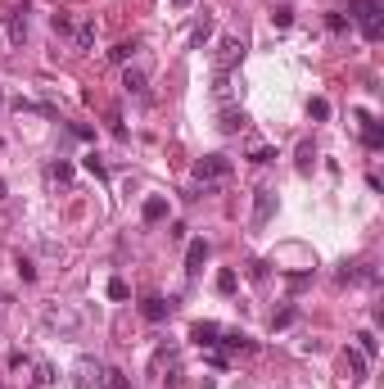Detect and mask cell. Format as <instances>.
<instances>
[{
  "label": "cell",
  "mask_w": 384,
  "mask_h": 389,
  "mask_svg": "<svg viewBox=\"0 0 384 389\" xmlns=\"http://www.w3.org/2000/svg\"><path fill=\"white\" fill-rule=\"evenodd\" d=\"M348 19L357 23V32L366 41H380L384 36V5L380 0H348Z\"/></svg>",
  "instance_id": "obj_1"
},
{
  "label": "cell",
  "mask_w": 384,
  "mask_h": 389,
  "mask_svg": "<svg viewBox=\"0 0 384 389\" xmlns=\"http://www.w3.org/2000/svg\"><path fill=\"white\" fill-rule=\"evenodd\" d=\"M230 177V159L226 154H204V159L195 163V181L199 186H217V181H226Z\"/></svg>",
  "instance_id": "obj_2"
},
{
  "label": "cell",
  "mask_w": 384,
  "mask_h": 389,
  "mask_svg": "<svg viewBox=\"0 0 384 389\" xmlns=\"http://www.w3.org/2000/svg\"><path fill=\"white\" fill-rule=\"evenodd\" d=\"M240 54H244V41H240V36H221V41H217V54H213L217 73H230V68L240 64Z\"/></svg>",
  "instance_id": "obj_3"
},
{
  "label": "cell",
  "mask_w": 384,
  "mask_h": 389,
  "mask_svg": "<svg viewBox=\"0 0 384 389\" xmlns=\"http://www.w3.org/2000/svg\"><path fill=\"white\" fill-rule=\"evenodd\" d=\"M68 36H73V50L77 54H91V50H95V19H77Z\"/></svg>",
  "instance_id": "obj_4"
},
{
  "label": "cell",
  "mask_w": 384,
  "mask_h": 389,
  "mask_svg": "<svg viewBox=\"0 0 384 389\" xmlns=\"http://www.w3.org/2000/svg\"><path fill=\"white\" fill-rule=\"evenodd\" d=\"M95 380H99V367L91 362V357H82V362L73 367V389H91Z\"/></svg>",
  "instance_id": "obj_5"
},
{
  "label": "cell",
  "mask_w": 384,
  "mask_h": 389,
  "mask_svg": "<svg viewBox=\"0 0 384 389\" xmlns=\"http://www.w3.org/2000/svg\"><path fill=\"white\" fill-rule=\"evenodd\" d=\"M272 213H276V190H267V186H263V190H258V204H253V227H263Z\"/></svg>",
  "instance_id": "obj_6"
},
{
  "label": "cell",
  "mask_w": 384,
  "mask_h": 389,
  "mask_svg": "<svg viewBox=\"0 0 384 389\" xmlns=\"http://www.w3.org/2000/svg\"><path fill=\"white\" fill-rule=\"evenodd\" d=\"M217 335H221L217 322H195V331H190V340H195L199 348H213V344H217Z\"/></svg>",
  "instance_id": "obj_7"
},
{
  "label": "cell",
  "mask_w": 384,
  "mask_h": 389,
  "mask_svg": "<svg viewBox=\"0 0 384 389\" xmlns=\"http://www.w3.org/2000/svg\"><path fill=\"white\" fill-rule=\"evenodd\" d=\"M204 258H208V245H204V240H190V249H186V271L190 276L204 271Z\"/></svg>",
  "instance_id": "obj_8"
},
{
  "label": "cell",
  "mask_w": 384,
  "mask_h": 389,
  "mask_svg": "<svg viewBox=\"0 0 384 389\" xmlns=\"http://www.w3.org/2000/svg\"><path fill=\"white\" fill-rule=\"evenodd\" d=\"M141 217H145V222H163V217H167V199H163V194H149L145 208H141Z\"/></svg>",
  "instance_id": "obj_9"
},
{
  "label": "cell",
  "mask_w": 384,
  "mask_h": 389,
  "mask_svg": "<svg viewBox=\"0 0 384 389\" xmlns=\"http://www.w3.org/2000/svg\"><path fill=\"white\" fill-rule=\"evenodd\" d=\"M27 389H55V367H50V362H36L32 367V385Z\"/></svg>",
  "instance_id": "obj_10"
},
{
  "label": "cell",
  "mask_w": 384,
  "mask_h": 389,
  "mask_svg": "<svg viewBox=\"0 0 384 389\" xmlns=\"http://www.w3.org/2000/svg\"><path fill=\"white\" fill-rule=\"evenodd\" d=\"M141 313H145V322H163V317H167V303L158 299V294H149V299L141 303Z\"/></svg>",
  "instance_id": "obj_11"
},
{
  "label": "cell",
  "mask_w": 384,
  "mask_h": 389,
  "mask_svg": "<svg viewBox=\"0 0 384 389\" xmlns=\"http://www.w3.org/2000/svg\"><path fill=\"white\" fill-rule=\"evenodd\" d=\"M344 367H348L352 380H366V357L357 353V348H348V353H344Z\"/></svg>",
  "instance_id": "obj_12"
},
{
  "label": "cell",
  "mask_w": 384,
  "mask_h": 389,
  "mask_svg": "<svg viewBox=\"0 0 384 389\" xmlns=\"http://www.w3.org/2000/svg\"><path fill=\"white\" fill-rule=\"evenodd\" d=\"M213 96H217L221 104H226V100H235V77H230V73H217V87H213Z\"/></svg>",
  "instance_id": "obj_13"
},
{
  "label": "cell",
  "mask_w": 384,
  "mask_h": 389,
  "mask_svg": "<svg viewBox=\"0 0 384 389\" xmlns=\"http://www.w3.org/2000/svg\"><path fill=\"white\" fill-rule=\"evenodd\" d=\"M122 87L132 91V96H145V73L141 68H127V73H122Z\"/></svg>",
  "instance_id": "obj_14"
},
{
  "label": "cell",
  "mask_w": 384,
  "mask_h": 389,
  "mask_svg": "<svg viewBox=\"0 0 384 389\" xmlns=\"http://www.w3.org/2000/svg\"><path fill=\"white\" fill-rule=\"evenodd\" d=\"M249 127V118H244L240 109H226V113H221V131H244Z\"/></svg>",
  "instance_id": "obj_15"
},
{
  "label": "cell",
  "mask_w": 384,
  "mask_h": 389,
  "mask_svg": "<svg viewBox=\"0 0 384 389\" xmlns=\"http://www.w3.org/2000/svg\"><path fill=\"white\" fill-rule=\"evenodd\" d=\"M217 344H226V348H240V353H249V348H253V340H249V335H240V331H226V340H217Z\"/></svg>",
  "instance_id": "obj_16"
},
{
  "label": "cell",
  "mask_w": 384,
  "mask_h": 389,
  "mask_svg": "<svg viewBox=\"0 0 384 389\" xmlns=\"http://www.w3.org/2000/svg\"><path fill=\"white\" fill-rule=\"evenodd\" d=\"M99 389H127V376H122V371H99Z\"/></svg>",
  "instance_id": "obj_17"
},
{
  "label": "cell",
  "mask_w": 384,
  "mask_h": 389,
  "mask_svg": "<svg viewBox=\"0 0 384 389\" xmlns=\"http://www.w3.org/2000/svg\"><path fill=\"white\" fill-rule=\"evenodd\" d=\"M45 326H64V331H73L77 317H73V313H59V308H50V313H45Z\"/></svg>",
  "instance_id": "obj_18"
},
{
  "label": "cell",
  "mask_w": 384,
  "mask_h": 389,
  "mask_svg": "<svg viewBox=\"0 0 384 389\" xmlns=\"http://www.w3.org/2000/svg\"><path fill=\"white\" fill-rule=\"evenodd\" d=\"M375 348H380V340H375L371 331H362V335H357V353H362V357H375Z\"/></svg>",
  "instance_id": "obj_19"
},
{
  "label": "cell",
  "mask_w": 384,
  "mask_h": 389,
  "mask_svg": "<svg viewBox=\"0 0 384 389\" xmlns=\"http://www.w3.org/2000/svg\"><path fill=\"white\" fill-rule=\"evenodd\" d=\"M10 36H14V41H27V14H14V23H10Z\"/></svg>",
  "instance_id": "obj_20"
},
{
  "label": "cell",
  "mask_w": 384,
  "mask_h": 389,
  "mask_svg": "<svg viewBox=\"0 0 384 389\" xmlns=\"http://www.w3.org/2000/svg\"><path fill=\"white\" fill-rule=\"evenodd\" d=\"M307 113H312L317 122H326V118H330V100H321V96H317V100H307Z\"/></svg>",
  "instance_id": "obj_21"
},
{
  "label": "cell",
  "mask_w": 384,
  "mask_h": 389,
  "mask_svg": "<svg viewBox=\"0 0 384 389\" xmlns=\"http://www.w3.org/2000/svg\"><path fill=\"white\" fill-rule=\"evenodd\" d=\"M132 50H136V41H122V45H113V50H109V59H113V64H127Z\"/></svg>",
  "instance_id": "obj_22"
},
{
  "label": "cell",
  "mask_w": 384,
  "mask_h": 389,
  "mask_svg": "<svg viewBox=\"0 0 384 389\" xmlns=\"http://www.w3.org/2000/svg\"><path fill=\"white\" fill-rule=\"evenodd\" d=\"M312 159H317V150H312V141H303V145H298V173H307Z\"/></svg>",
  "instance_id": "obj_23"
},
{
  "label": "cell",
  "mask_w": 384,
  "mask_h": 389,
  "mask_svg": "<svg viewBox=\"0 0 384 389\" xmlns=\"http://www.w3.org/2000/svg\"><path fill=\"white\" fill-rule=\"evenodd\" d=\"M217 290H221V294H235V271H230V267L217 271Z\"/></svg>",
  "instance_id": "obj_24"
},
{
  "label": "cell",
  "mask_w": 384,
  "mask_h": 389,
  "mask_svg": "<svg viewBox=\"0 0 384 389\" xmlns=\"http://www.w3.org/2000/svg\"><path fill=\"white\" fill-rule=\"evenodd\" d=\"M289 322H294V308H280V313L272 317V331H285Z\"/></svg>",
  "instance_id": "obj_25"
},
{
  "label": "cell",
  "mask_w": 384,
  "mask_h": 389,
  "mask_svg": "<svg viewBox=\"0 0 384 389\" xmlns=\"http://www.w3.org/2000/svg\"><path fill=\"white\" fill-rule=\"evenodd\" d=\"M272 23H276V27H289V23H294V10H289V5H280V10L272 14Z\"/></svg>",
  "instance_id": "obj_26"
},
{
  "label": "cell",
  "mask_w": 384,
  "mask_h": 389,
  "mask_svg": "<svg viewBox=\"0 0 384 389\" xmlns=\"http://www.w3.org/2000/svg\"><path fill=\"white\" fill-rule=\"evenodd\" d=\"M50 27H55L59 36H68V32H73V19H68V14H55V19H50Z\"/></svg>",
  "instance_id": "obj_27"
},
{
  "label": "cell",
  "mask_w": 384,
  "mask_h": 389,
  "mask_svg": "<svg viewBox=\"0 0 384 389\" xmlns=\"http://www.w3.org/2000/svg\"><path fill=\"white\" fill-rule=\"evenodd\" d=\"M50 177H55V181H73V163H55Z\"/></svg>",
  "instance_id": "obj_28"
},
{
  "label": "cell",
  "mask_w": 384,
  "mask_h": 389,
  "mask_svg": "<svg viewBox=\"0 0 384 389\" xmlns=\"http://www.w3.org/2000/svg\"><path fill=\"white\" fill-rule=\"evenodd\" d=\"M208 36H213V23L204 19V23H199V27H195V45H204V41H208Z\"/></svg>",
  "instance_id": "obj_29"
},
{
  "label": "cell",
  "mask_w": 384,
  "mask_h": 389,
  "mask_svg": "<svg viewBox=\"0 0 384 389\" xmlns=\"http://www.w3.org/2000/svg\"><path fill=\"white\" fill-rule=\"evenodd\" d=\"M276 159V150H267V145H258V150H253V163H272Z\"/></svg>",
  "instance_id": "obj_30"
},
{
  "label": "cell",
  "mask_w": 384,
  "mask_h": 389,
  "mask_svg": "<svg viewBox=\"0 0 384 389\" xmlns=\"http://www.w3.org/2000/svg\"><path fill=\"white\" fill-rule=\"evenodd\" d=\"M109 299H127V285H122V281H109Z\"/></svg>",
  "instance_id": "obj_31"
},
{
  "label": "cell",
  "mask_w": 384,
  "mask_h": 389,
  "mask_svg": "<svg viewBox=\"0 0 384 389\" xmlns=\"http://www.w3.org/2000/svg\"><path fill=\"white\" fill-rule=\"evenodd\" d=\"M172 5H176V10H190V5H195V0H172Z\"/></svg>",
  "instance_id": "obj_32"
},
{
  "label": "cell",
  "mask_w": 384,
  "mask_h": 389,
  "mask_svg": "<svg viewBox=\"0 0 384 389\" xmlns=\"http://www.w3.org/2000/svg\"><path fill=\"white\" fill-rule=\"evenodd\" d=\"M0 109H5V91H0Z\"/></svg>",
  "instance_id": "obj_33"
}]
</instances>
